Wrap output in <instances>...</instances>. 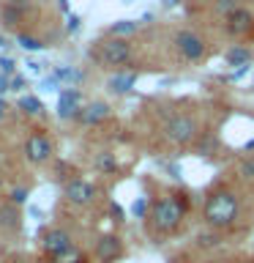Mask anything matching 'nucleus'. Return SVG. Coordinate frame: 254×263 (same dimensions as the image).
I'll return each mask as SVG.
<instances>
[{
    "label": "nucleus",
    "instance_id": "obj_25",
    "mask_svg": "<svg viewBox=\"0 0 254 263\" xmlns=\"http://www.w3.org/2000/svg\"><path fill=\"white\" fill-rule=\"evenodd\" d=\"M8 85H11V88H22V85H25V80H22V77H14L11 82H8Z\"/></svg>",
    "mask_w": 254,
    "mask_h": 263
},
{
    "label": "nucleus",
    "instance_id": "obj_6",
    "mask_svg": "<svg viewBox=\"0 0 254 263\" xmlns=\"http://www.w3.org/2000/svg\"><path fill=\"white\" fill-rule=\"evenodd\" d=\"M224 30H227V36H232V39H246L249 33H254V14L249 8L238 6L224 20Z\"/></svg>",
    "mask_w": 254,
    "mask_h": 263
},
{
    "label": "nucleus",
    "instance_id": "obj_10",
    "mask_svg": "<svg viewBox=\"0 0 254 263\" xmlns=\"http://www.w3.org/2000/svg\"><path fill=\"white\" fill-rule=\"evenodd\" d=\"M123 255V241L118 236H101L96 244V258L101 263H112L115 258H120Z\"/></svg>",
    "mask_w": 254,
    "mask_h": 263
},
{
    "label": "nucleus",
    "instance_id": "obj_9",
    "mask_svg": "<svg viewBox=\"0 0 254 263\" xmlns=\"http://www.w3.org/2000/svg\"><path fill=\"white\" fill-rule=\"evenodd\" d=\"M25 154H28L30 162L41 164V162H47L49 156H52V143H49L47 135H30L28 143H25Z\"/></svg>",
    "mask_w": 254,
    "mask_h": 263
},
{
    "label": "nucleus",
    "instance_id": "obj_19",
    "mask_svg": "<svg viewBox=\"0 0 254 263\" xmlns=\"http://www.w3.org/2000/svg\"><path fill=\"white\" fill-rule=\"evenodd\" d=\"M16 44L25 47V49H30V52H33V49H41V47H44L38 39H33V36H16Z\"/></svg>",
    "mask_w": 254,
    "mask_h": 263
},
{
    "label": "nucleus",
    "instance_id": "obj_2",
    "mask_svg": "<svg viewBox=\"0 0 254 263\" xmlns=\"http://www.w3.org/2000/svg\"><path fill=\"white\" fill-rule=\"evenodd\" d=\"M238 211H241V203H238V195L232 189H216L205 203V222L216 230L232 228L238 219Z\"/></svg>",
    "mask_w": 254,
    "mask_h": 263
},
{
    "label": "nucleus",
    "instance_id": "obj_29",
    "mask_svg": "<svg viewBox=\"0 0 254 263\" xmlns=\"http://www.w3.org/2000/svg\"><path fill=\"white\" fill-rule=\"evenodd\" d=\"M0 110H3V104H0Z\"/></svg>",
    "mask_w": 254,
    "mask_h": 263
},
{
    "label": "nucleus",
    "instance_id": "obj_22",
    "mask_svg": "<svg viewBox=\"0 0 254 263\" xmlns=\"http://www.w3.org/2000/svg\"><path fill=\"white\" fill-rule=\"evenodd\" d=\"M28 189H25V186H19V189H14V192H11V203L14 205H19V203H25V200H28Z\"/></svg>",
    "mask_w": 254,
    "mask_h": 263
},
{
    "label": "nucleus",
    "instance_id": "obj_26",
    "mask_svg": "<svg viewBox=\"0 0 254 263\" xmlns=\"http://www.w3.org/2000/svg\"><path fill=\"white\" fill-rule=\"evenodd\" d=\"M112 217H115V219H120V217H123V211H120V205H112Z\"/></svg>",
    "mask_w": 254,
    "mask_h": 263
},
{
    "label": "nucleus",
    "instance_id": "obj_28",
    "mask_svg": "<svg viewBox=\"0 0 254 263\" xmlns=\"http://www.w3.org/2000/svg\"><path fill=\"white\" fill-rule=\"evenodd\" d=\"M0 167H3V154H0Z\"/></svg>",
    "mask_w": 254,
    "mask_h": 263
},
{
    "label": "nucleus",
    "instance_id": "obj_13",
    "mask_svg": "<svg viewBox=\"0 0 254 263\" xmlns=\"http://www.w3.org/2000/svg\"><path fill=\"white\" fill-rule=\"evenodd\" d=\"M224 61L229 66H241V69H246V63L251 61V49L246 44H235V47H229L224 52Z\"/></svg>",
    "mask_w": 254,
    "mask_h": 263
},
{
    "label": "nucleus",
    "instance_id": "obj_15",
    "mask_svg": "<svg viewBox=\"0 0 254 263\" xmlns=\"http://www.w3.org/2000/svg\"><path fill=\"white\" fill-rule=\"evenodd\" d=\"M19 107H22L25 112H30V115H38L41 110H44L41 99H36V96H25V99H19Z\"/></svg>",
    "mask_w": 254,
    "mask_h": 263
},
{
    "label": "nucleus",
    "instance_id": "obj_21",
    "mask_svg": "<svg viewBox=\"0 0 254 263\" xmlns=\"http://www.w3.org/2000/svg\"><path fill=\"white\" fill-rule=\"evenodd\" d=\"M241 176H243V178H249V181H254V159L241 162Z\"/></svg>",
    "mask_w": 254,
    "mask_h": 263
},
{
    "label": "nucleus",
    "instance_id": "obj_24",
    "mask_svg": "<svg viewBox=\"0 0 254 263\" xmlns=\"http://www.w3.org/2000/svg\"><path fill=\"white\" fill-rule=\"evenodd\" d=\"M0 69H3L6 74H11V71H14V61H8V58H3V61H0Z\"/></svg>",
    "mask_w": 254,
    "mask_h": 263
},
{
    "label": "nucleus",
    "instance_id": "obj_4",
    "mask_svg": "<svg viewBox=\"0 0 254 263\" xmlns=\"http://www.w3.org/2000/svg\"><path fill=\"white\" fill-rule=\"evenodd\" d=\"M175 49H178V55L183 58V61H202L205 52H208V47H205V39L202 36H197L194 30H180L175 33Z\"/></svg>",
    "mask_w": 254,
    "mask_h": 263
},
{
    "label": "nucleus",
    "instance_id": "obj_12",
    "mask_svg": "<svg viewBox=\"0 0 254 263\" xmlns=\"http://www.w3.org/2000/svg\"><path fill=\"white\" fill-rule=\"evenodd\" d=\"M104 118H110V104H104V102H93V104H88L85 110L79 112V121L88 123V126L101 123Z\"/></svg>",
    "mask_w": 254,
    "mask_h": 263
},
{
    "label": "nucleus",
    "instance_id": "obj_14",
    "mask_svg": "<svg viewBox=\"0 0 254 263\" xmlns=\"http://www.w3.org/2000/svg\"><path fill=\"white\" fill-rule=\"evenodd\" d=\"M137 82V74L129 71V74H115V77L110 80V90H115V93H126V90L134 88Z\"/></svg>",
    "mask_w": 254,
    "mask_h": 263
},
{
    "label": "nucleus",
    "instance_id": "obj_3",
    "mask_svg": "<svg viewBox=\"0 0 254 263\" xmlns=\"http://www.w3.org/2000/svg\"><path fill=\"white\" fill-rule=\"evenodd\" d=\"M197 135H200V123L192 112H175L164 123V137L172 145H188L197 140Z\"/></svg>",
    "mask_w": 254,
    "mask_h": 263
},
{
    "label": "nucleus",
    "instance_id": "obj_7",
    "mask_svg": "<svg viewBox=\"0 0 254 263\" xmlns=\"http://www.w3.org/2000/svg\"><path fill=\"white\" fill-rule=\"evenodd\" d=\"M44 250H47L49 255H52L55 260H60L66 252H71V250H74L71 236L66 233V230H60V228L47 230V236H44Z\"/></svg>",
    "mask_w": 254,
    "mask_h": 263
},
{
    "label": "nucleus",
    "instance_id": "obj_17",
    "mask_svg": "<svg viewBox=\"0 0 254 263\" xmlns=\"http://www.w3.org/2000/svg\"><path fill=\"white\" fill-rule=\"evenodd\" d=\"M0 217H3L0 222H3L6 228H19V214H16V211L11 209V205H6V209H0Z\"/></svg>",
    "mask_w": 254,
    "mask_h": 263
},
{
    "label": "nucleus",
    "instance_id": "obj_23",
    "mask_svg": "<svg viewBox=\"0 0 254 263\" xmlns=\"http://www.w3.org/2000/svg\"><path fill=\"white\" fill-rule=\"evenodd\" d=\"M131 211H134V217H145V214H147V200H145V197H139V200L131 205Z\"/></svg>",
    "mask_w": 254,
    "mask_h": 263
},
{
    "label": "nucleus",
    "instance_id": "obj_8",
    "mask_svg": "<svg viewBox=\"0 0 254 263\" xmlns=\"http://www.w3.org/2000/svg\"><path fill=\"white\" fill-rule=\"evenodd\" d=\"M66 197L74 203V205H90L96 200V186L90 181H82V178H74L66 184Z\"/></svg>",
    "mask_w": 254,
    "mask_h": 263
},
{
    "label": "nucleus",
    "instance_id": "obj_1",
    "mask_svg": "<svg viewBox=\"0 0 254 263\" xmlns=\"http://www.w3.org/2000/svg\"><path fill=\"white\" fill-rule=\"evenodd\" d=\"M183 217H186V200H180L178 195H167L161 200H156L151 205V214H147L153 233H159V236L175 233L180 228V222H183Z\"/></svg>",
    "mask_w": 254,
    "mask_h": 263
},
{
    "label": "nucleus",
    "instance_id": "obj_16",
    "mask_svg": "<svg viewBox=\"0 0 254 263\" xmlns=\"http://www.w3.org/2000/svg\"><path fill=\"white\" fill-rule=\"evenodd\" d=\"M96 167L104 170V173H115V170H118V162H115L112 154H98L96 156Z\"/></svg>",
    "mask_w": 254,
    "mask_h": 263
},
{
    "label": "nucleus",
    "instance_id": "obj_20",
    "mask_svg": "<svg viewBox=\"0 0 254 263\" xmlns=\"http://www.w3.org/2000/svg\"><path fill=\"white\" fill-rule=\"evenodd\" d=\"M216 8H219L221 14H227V16H229V14H232L235 8H238V0H219Z\"/></svg>",
    "mask_w": 254,
    "mask_h": 263
},
{
    "label": "nucleus",
    "instance_id": "obj_27",
    "mask_svg": "<svg viewBox=\"0 0 254 263\" xmlns=\"http://www.w3.org/2000/svg\"><path fill=\"white\" fill-rule=\"evenodd\" d=\"M77 25H79V20H77V16H71V20H69V30H77Z\"/></svg>",
    "mask_w": 254,
    "mask_h": 263
},
{
    "label": "nucleus",
    "instance_id": "obj_11",
    "mask_svg": "<svg viewBox=\"0 0 254 263\" xmlns=\"http://www.w3.org/2000/svg\"><path fill=\"white\" fill-rule=\"evenodd\" d=\"M79 90L66 88L60 90V99H57V115L60 118H79Z\"/></svg>",
    "mask_w": 254,
    "mask_h": 263
},
{
    "label": "nucleus",
    "instance_id": "obj_18",
    "mask_svg": "<svg viewBox=\"0 0 254 263\" xmlns=\"http://www.w3.org/2000/svg\"><path fill=\"white\" fill-rule=\"evenodd\" d=\"M137 30V22H129V20H123V22H115L112 25V33H115V36H129V33H134Z\"/></svg>",
    "mask_w": 254,
    "mask_h": 263
},
{
    "label": "nucleus",
    "instance_id": "obj_5",
    "mask_svg": "<svg viewBox=\"0 0 254 263\" xmlns=\"http://www.w3.org/2000/svg\"><path fill=\"white\" fill-rule=\"evenodd\" d=\"M98 58L107 66H126L131 61V44L126 39H107L101 41V49H98Z\"/></svg>",
    "mask_w": 254,
    "mask_h": 263
}]
</instances>
